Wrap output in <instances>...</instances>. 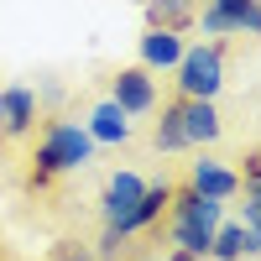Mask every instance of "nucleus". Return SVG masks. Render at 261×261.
Here are the masks:
<instances>
[{
	"label": "nucleus",
	"mask_w": 261,
	"mask_h": 261,
	"mask_svg": "<svg viewBox=\"0 0 261 261\" xmlns=\"http://www.w3.org/2000/svg\"><path fill=\"white\" fill-rule=\"evenodd\" d=\"M94 136L84 130V120H68V115H53L42 125V136L27 157V188L32 193H47L58 178H68V172H84L94 162Z\"/></svg>",
	"instance_id": "obj_1"
},
{
	"label": "nucleus",
	"mask_w": 261,
	"mask_h": 261,
	"mask_svg": "<svg viewBox=\"0 0 261 261\" xmlns=\"http://www.w3.org/2000/svg\"><path fill=\"white\" fill-rule=\"evenodd\" d=\"M220 220H225L220 199H204V193H193L188 183L172 188V204H167V246H172V256L178 261H209Z\"/></svg>",
	"instance_id": "obj_2"
},
{
	"label": "nucleus",
	"mask_w": 261,
	"mask_h": 261,
	"mask_svg": "<svg viewBox=\"0 0 261 261\" xmlns=\"http://www.w3.org/2000/svg\"><path fill=\"white\" fill-rule=\"evenodd\" d=\"M172 73H178V94L183 99H214L225 89V42H199V47H188Z\"/></svg>",
	"instance_id": "obj_3"
},
{
	"label": "nucleus",
	"mask_w": 261,
	"mask_h": 261,
	"mask_svg": "<svg viewBox=\"0 0 261 261\" xmlns=\"http://www.w3.org/2000/svg\"><path fill=\"white\" fill-rule=\"evenodd\" d=\"M42 120V94L32 84H6L0 89V141H27Z\"/></svg>",
	"instance_id": "obj_4"
},
{
	"label": "nucleus",
	"mask_w": 261,
	"mask_h": 261,
	"mask_svg": "<svg viewBox=\"0 0 261 261\" xmlns=\"http://www.w3.org/2000/svg\"><path fill=\"white\" fill-rule=\"evenodd\" d=\"M193 193H204V199H241V167H230L225 157H209V151H199V157L188 162V178H183Z\"/></svg>",
	"instance_id": "obj_5"
},
{
	"label": "nucleus",
	"mask_w": 261,
	"mask_h": 261,
	"mask_svg": "<svg viewBox=\"0 0 261 261\" xmlns=\"http://www.w3.org/2000/svg\"><path fill=\"white\" fill-rule=\"evenodd\" d=\"M110 99L120 105L130 120H136V115H157V73L141 68V63L120 68V73L110 79Z\"/></svg>",
	"instance_id": "obj_6"
},
{
	"label": "nucleus",
	"mask_w": 261,
	"mask_h": 261,
	"mask_svg": "<svg viewBox=\"0 0 261 261\" xmlns=\"http://www.w3.org/2000/svg\"><path fill=\"white\" fill-rule=\"evenodd\" d=\"M167 204H172V178H157V183H146L141 188V199H136V209L125 214V220L115 225L120 235H151V230H162V220H167Z\"/></svg>",
	"instance_id": "obj_7"
},
{
	"label": "nucleus",
	"mask_w": 261,
	"mask_h": 261,
	"mask_svg": "<svg viewBox=\"0 0 261 261\" xmlns=\"http://www.w3.org/2000/svg\"><path fill=\"white\" fill-rule=\"evenodd\" d=\"M204 32L209 37H230V32L261 37V0H204Z\"/></svg>",
	"instance_id": "obj_8"
},
{
	"label": "nucleus",
	"mask_w": 261,
	"mask_h": 261,
	"mask_svg": "<svg viewBox=\"0 0 261 261\" xmlns=\"http://www.w3.org/2000/svg\"><path fill=\"white\" fill-rule=\"evenodd\" d=\"M141 188H146V178H141V172H130V167H115L110 178H105V188H99V220H105V225H120L125 214L136 209Z\"/></svg>",
	"instance_id": "obj_9"
},
{
	"label": "nucleus",
	"mask_w": 261,
	"mask_h": 261,
	"mask_svg": "<svg viewBox=\"0 0 261 261\" xmlns=\"http://www.w3.org/2000/svg\"><path fill=\"white\" fill-rule=\"evenodd\" d=\"M183 53H188L183 32H172V27H146V32H141V68L172 73V68L183 63Z\"/></svg>",
	"instance_id": "obj_10"
},
{
	"label": "nucleus",
	"mask_w": 261,
	"mask_h": 261,
	"mask_svg": "<svg viewBox=\"0 0 261 261\" xmlns=\"http://www.w3.org/2000/svg\"><path fill=\"white\" fill-rule=\"evenodd\" d=\"M84 130L94 136V146H125L130 136H136V120H130L115 99H99L89 115H84Z\"/></svg>",
	"instance_id": "obj_11"
},
{
	"label": "nucleus",
	"mask_w": 261,
	"mask_h": 261,
	"mask_svg": "<svg viewBox=\"0 0 261 261\" xmlns=\"http://www.w3.org/2000/svg\"><path fill=\"white\" fill-rule=\"evenodd\" d=\"M183 136H188V146H214L225 136V120L214 110V99H183Z\"/></svg>",
	"instance_id": "obj_12"
},
{
	"label": "nucleus",
	"mask_w": 261,
	"mask_h": 261,
	"mask_svg": "<svg viewBox=\"0 0 261 261\" xmlns=\"http://www.w3.org/2000/svg\"><path fill=\"white\" fill-rule=\"evenodd\" d=\"M246 256H261V235H251L241 220H220L214 246H209V261H246Z\"/></svg>",
	"instance_id": "obj_13"
},
{
	"label": "nucleus",
	"mask_w": 261,
	"mask_h": 261,
	"mask_svg": "<svg viewBox=\"0 0 261 261\" xmlns=\"http://www.w3.org/2000/svg\"><path fill=\"white\" fill-rule=\"evenodd\" d=\"M151 146L172 157V151H188V136H183V99H167L157 120H151Z\"/></svg>",
	"instance_id": "obj_14"
},
{
	"label": "nucleus",
	"mask_w": 261,
	"mask_h": 261,
	"mask_svg": "<svg viewBox=\"0 0 261 261\" xmlns=\"http://www.w3.org/2000/svg\"><path fill=\"white\" fill-rule=\"evenodd\" d=\"M193 11H199V0H146V27H172L183 32Z\"/></svg>",
	"instance_id": "obj_15"
},
{
	"label": "nucleus",
	"mask_w": 261,
	"mask_h": 261,
	"mask_svg": "<svg viewBox=\"0 0 261 261\" xmlns=\"http://www.w3.org/2000/svg\"><path fill=\"white\" fill-rule=\"evenodd\" d=\"M241 225L251 230V235H261V183H241Z\"/></svg>",
	"instance_id": "obj_16"
},
{
	"label": "nucleus",
	"mask_w": 261,
	"mask_h": 261,
	"mask_svg": "<svg viewBox=\"0 0 261 261\" xmlns=\"http://www.w3.org/2000/svg\"><path fill=\"white\" fill-rule=\"evenodd\" d=\"M53 261H94V246H84V241H58Z\"/></svg>",
	"instance_id": "obj_17"
},
{
	"label": "nucleus",
	"mask_w": 261,
	"mask_h": 261,
	"mask_svg": "<svg viewBox=\"0 0 261 261\" xmlns=\"http://www.w3.org/2000/svg\"><path fill=\"white\" fill-rule=\"evenodd\" d=\"M241 183H261V151L241 157Z\"/></svg>",
	"instance_id": "obj_18"
},
{
	"label": "nucleus",
	"mask_w": 261,
	"mask_h": 261,
	"mask_svg": "<svg viewBox=\"0 0 261 261\" xmlns=\"http://www.w3.org/2000/svg\"><path fill=\"white\" fill-rule=\"evenodd\" d=\"M136 261H178L172 251H146V256H136Z\"/></svg>",
	"instance_id": "obj_19"
}]
</instances>
